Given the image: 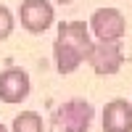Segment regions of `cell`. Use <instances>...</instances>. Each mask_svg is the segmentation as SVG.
Returning <instances> with one entry per match:
<instances>
[{"label": "cell", "mask_w": 132, "mask_h": 132, "mask_svg": "<svg viewBox=\"0 0 132 132\" xmlns=\"http://www.w3.org/2000/svg\"><path fill=\"white\" fill-rule=\"evenodd\" d=\"M0 132H11V129H8V127H5V124H0Z\"/></svg>", "instance_id": "11"}, {"label": "cell", "mask_w": 132, "mask_h": 132, "mask_svg": "<svg viewBox=\"0 0 132 132\" xmlns=\"http://www.w3.org/2000/svg\"><path fill=\"white\" fill-rule=\"evenodd\" d=\"M19 21L21 27L32 35H42L53 27L56 13H53V5L48 0H24L19 8Z\"/></svg>", "instance_id": "4"}, {"label": "cell", "mask_w": 132, "mask_h": 132, "mask_svg": "<svg viewBox=\"0 0 132 132\" xmlns=\"http://www.w3.org/2000/svg\"><path fill=\"white\" fill-rule=\"evenodd\" d=\"M53 58H56V69L61 74H71L82 66V61H87V53L74 45V42H66V40H56L53 42Z\"/></svg>", "instance_id": "7"}, {"label": "cell", "mask_w": 132, "mask_h": 132, "mask_svg": "<svg viewBox=\"0 0 132 132\" xmlns=\"http://www.w3.org/2000/svg\"><path fill=\"white\" fill-rule=\"evenodd\" d=\"M32 90L29 74L19 66H8L5 71H0V101L3 103H21L27 101Z\"/></svg>", "instance_id": "5"}, {"label": "cell", "mask_w": 132, "mask_h": 132, "mask_svg": "<svg viewBox=\"0 0 132 132\" xmlns=\"http://www.w3.org/2000/svg\"><path fill=\"white\" fill-rule=\"evenodd\" d=\"M103 132H132V103L114 98L103 108Z\"/></svg>", "instance_id": "6"}, {"label": "cell", "mask_w": 132, "mask_h": 132, "mask_svg": "<svg viewBox=\"0 0 132 132\" xmlns=\"http://www.w3.org/2000/svg\"><path fill=\"white\" fill-rule=\"evenodd\" d=\"M87 63L93 66L95 74L101 77H111L122 69L124 63V50H122V42L119 40H98L93 42V50L87 56Z\"/></svg>", "instance_id": "2"}, {"label": "cell", "mask_w": 132, "mask_h": 132, "mask_svg": "<svg viewBox=\"0 0 132 132\" xmlns=\"http://www.w3.org/2000/svg\"><path fill=\"white\" fill-rule=\"evenodd\" d=\"M90 122H93V106L85 98H71L56 108V114L50 119V129L53 132H87Z\"/></svg>", "instance_id": "1"}, {"label": "cell", "mask_w": 132, "mask_h": 132, "mask_svg": "<svg viewBox=\"0 0 132 132\" xmlns=\"http://www.w3.org/2000/svg\"><path fill=\"white\" fill-rule=\"evenodd\" d=\"M56 3H63V5H66V3H74V0H56Z\"/></svg>", "instance_id": "12"}, {"label": "cell", "mask_w": 132, "mask_h": 132, "mask_svg": "<svg viewBox=\"0 0 132 132\" xmlns=\"http://www.w3.org/2000/svg\"><path fill=\"white\" fill-rule=\"evenodd\" d=\"M13 27H16V19H13V13H11V8L0 5V42L13 35Z\"/></svg>", "instance_id": "10"}, {"label": "cell", "mask_w": 132, "mask_h": 132, "mask_svg": "<svg viewBox=\"0 0 132 132\" xmlns=\"http://www.w3.org/2000/svg\"><path fill=\"white\" fill-rule=\"evenodd\" d=\"M58 37L66 40V42L79 45L87 56H90L93 40H90V27H87L85 21H61V24H58Z\"/></svg>", "instance_id": "8"}, {"label": "cell", "mask_w": 132, "mask_h": 132, "mask_svg": "<svg viewBox=\"0 0 132 132\" xmlns=\"http://www.w3.org/2000/svg\"><path fill=\"white\" fill-rule=\"evenodd\" d=\"M129 103H132V101H129Z\"/></svg>", "instance_id": "13"}, {"label": "cell", "mask_w": 132, "mask_h": 132, "mask_svg": "<svg viewBox=\"0 0 132 132\" xmlns=\"http://www.w3.org/2000/svg\"><path fill=\"white\" fill-rule=\"evenodd\" d=\"M87 27L95 40H122L127 35V19L119 8H98Z\"/></svg>", "instance_id": "3"}, {"label": "cell", "mask_w": 132, "mask_h": 132, "mask_svg": "<svg viewBox=\"0 0 132 132\" xmlns=\"http://www.w3.org/2000/svg\"><path fill=\"white\" fill-rule=\"evenodd\" d=\"M45 129V122L37 111H21L13 116V124H11V132H42Z\"/></svg>", "instance_id": "9"}]
</instances>
